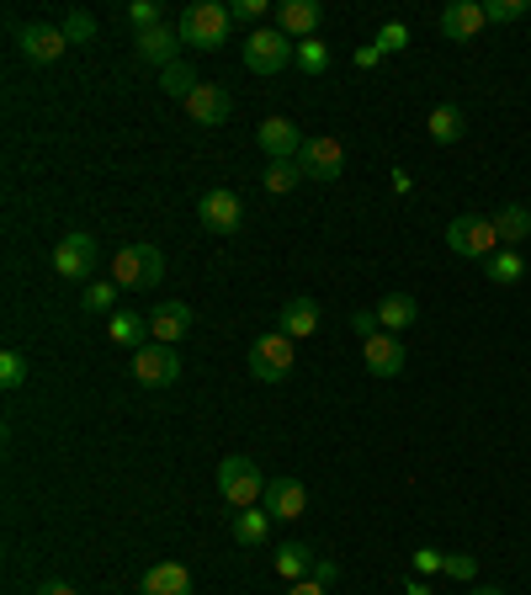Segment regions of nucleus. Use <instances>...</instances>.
I'll return each mask as SVG.
<instances>
[{
  "mask_svg": "<svg viewBox=\"0 0 531 595\" xmlns=\"http://www.w3.org/2000/svg\"><path fill=\"white\" fill-rule=\"evenodd\" d=\"M442 569L452 574V580H473V574H478V559H468V553H452Z\"/></svg>",
  "mask_w": 531,
  "mask_h": 595,
  "instance_id": "4c0bfd02",
  "label": "nucleus"
},
{
  "mask_svg": "<svg viewBox=\"0 0 531 595\" xmlns=\"http://www.w3.org/2000/svg\"><path fill=\"white\" fill-rule=\"evenodd\" d=\"M266 516H277V521H297L303 510H308V489L297 484V478H266Z\"/></svg>",
  "mask_w": 531,
  "mask_h": 595,
  "instance_id": "f8f14e48",
  "label": "nucleus"
},
{
  "mask_svg": "<svg viewBox=\"0 0 531 595\" xmlns=\"http://www.w3.org/2000/svg\"><path fill=\"white\" fill-rule=\"evenodd\" d=\"M133 43H139V60H144V64H160V69H171V64H176V48H181V32L171 28V22H160V28L139 32Z\"/></svg>",
  "mask_w": 531,
  "mask_h": 595,
  "instance_id": "6ab92c4d",
  "label": "nucleus"
},
{
  "mask_svg": "<svg viewBox=\"0 0 531 595\" xmlns=\"http://www.w3.org/2000/svg\"><path fill=\"white\" fill-rule=\"evenodd\" d=\"M484 271H489V282H500V288H516V282L527 277V261H521L516 250H495V256L484 261Z\"/></svg>",
  "mask_w": 531,
  "mask_h": 595,
  "instance_id": "cd10ccee",
  "label": "nucleus"
},
{
  "mask_svg": "<svg viewBox=\"0 0 531 595\" xmlns=\"http://www.w3.org/2000/svg\"><path fill=\"white\" fill-rule=\"evenodd\" d=\"M495 235H500V245H521L531 235V208H521V203L500 208L495 213Z\"/></svg>",
  "mask_w": 531,
  "mask_h": 595,
  "instance_id": "a878e982",
  "label": "nucleus"
},
{
  "mask_svg": "<svg viewBox=\"0 0 531 595\" xmlns=\"http://www.w3.org/2000/svg\"><path fill=\"white\" fill-rule=\"evenodd\" d=\"M261 11H266V0H235L229 6V22H256Z\"/></svg>",
  "mask_w": 531,
  "mask_h": 595,
  "instance_id": "58836bf2",
  "label": "nucleus"
},
{
  "mask_svg": "<svg viewBox=\"0 0 531 595\" xmlns=\"http://www.w3.org/2000/svg\"><path fill=\"white\" fill-rule=\"evenodd\" d=\"M473 595H505V591H495V585H484V591H473Z\"/></svg>",
  "mask_w": 531,
  "mask_h": 595,
  "instance_id": "49530a36",
  "label": "nucleus"
},
{
  "mask_svg": "<svg viewBox=\"0 0 531 595\" xmlns=\"http://www.w3.org/2000/svg\"><path fill=\"white\" fill-rule=\"evenodd\" d=\"M32 595H80V591H75V585H59V580H48V585H37Z\"/></svg>",
  "mask_w": 531,
  "mask_h": 595,
  "instance_id": "37998d69",
  "label": "nucleus"
},
{
  "mask_svg": "<svg viewBox=\"0 0 531 595\" xmlns=\"http://www.w3.org/2000/svg\"><path fill=\"white\" fill-rule=\"evenodd\" d=\"M112 282L128 288V293H154V288L165 282V256H160V245H128V250H118Z\"/></svg>",
  "mask_w": 531,
  "mask_h": 595,
  "instance_id": "f03ea898",
  "label": "nucleus"
},
{
  "mask_svg": "<svg viewBox=\"0 0 531 595\" xmlns=\"http://www.w3.org/2000/svg\"><path fill=\"white\" fill-rule=\"evenodd\" d=\"M80 303H86V314H118V282H90Z\"/></svg>",
  "mask_w": 531,
  "mask_h": 595,
  "instance_id": "2f4dec72",
  "label": "nucleus"
},
{
  "mask_svg": "<svg viewBox=\"0 0 531 595\" xmlns=\"http://www.w3.org/2000/svg\"><path fill=\"white\" fill-rule=\"evenodd\" d=\"M351 325H356V329H361V340H367V335H378V320H372V314H356Z\"/></svg>",
  "mask_w": 531,
  "mask_h": 595,
  "instance_id": "c03bdc74",
  "label": "nucleus"
},
{
  "mask_svg": "<svg viewBox=\"0 0 531 595\" xmlns=\"http://www.w3.org/2000/svg\"><path fill=\"white\" fill-rule=\"evenodd\" d=\"M197 218H203V229H213V235H235L239 224H245V208H239L235 192L213 186V192H203V203H197Z\"/></svg>",
  "mask_w": 531,
  "mask_h": 595,
  "instance_id": "1a4fd4ad",
  "label": "nucleus"
},
{
  "mask_svg": "<svg viewBox=\"0 0 531 595\" xmlns=\"http://www.w3.org/2000/svg\"><path fill=\"white\" fill-rule=\"evenodd\" d=\"M308 580H319V585H335V580H340V569L329 564V559H314V574H308Z\"/></svg>",
  "mask_w": 531,
  "mask_h": 595,
  "instance_id": "ea45409f",
  "label": "nucleus"
},
{
  "mask_svg": "<svg viewBox=\"0 0 531 595\" xmlns=\"http://www.w3.org/2000/svg\"><path fill=\"white\" fill-rule=\"evenodd\" d=\"M410 595H431V591H425V585H420V580H410Z\"/></svg>",
  "mask_w": 531,
  "mask_h": 595,
  "instance_id": "a18cd8bd",
  "label": "nucleus"
},
{
  "mask_svg": "<svg viewBox=\"0 0 531 595\" xmlns=\"http://www.w3.org/2000/svg\"><path fill=\"white\" fill-rule=\"evenodd\" d=\"M64 37H69V43H90V37H96L90 11H69V17H64Z\"/></svg>",
  "mask_w": 531,
  "mask_h": 595,
  "instance_id": "f704fd0d",
  "label": "nucleus"
},
{
  "mask_svg": "<svg viewBox=\"0 0 531 595\" xmlns=\"http://www.w3.org/2000/svg\"><path fill=\"white\" fill-rule=\"evenodd\" d=\"M288 595H329V585H319V580H297V585H288Z\"/></svg>",
  "mask_w": 531,
  "mask_h": 595,
  "instance_id": "79ce46f5",
  "label": "nucleus"
},
{
  "mask_svg": "<svg viewBox=\"0 0 531 595\" xmlns=\"http://www.w3.org/2000/svg\"><path fill=\"white\" fill-rule=\"evenodd\" d=\"M425 128H431V139H436V144H457V139L468 133V118H463V107L442 101V107L425 118Z\"/></svg>",
  "mask_w": 531,
  "mask_h": 595,
  "instance_id": "393cba45",
  "label": "nucleus"
},
{
  "mask_svg": "<svg viewBox=\"0 0 531 595\" xmlns=\"http://www.w3.org/2000/svg\"><path fill=\"white\" fill-rule=\"evenodd\" d=\"M293 60H297V43H288V32L261 28L245 37V69L250 75H282Z\"/></svg>",
  "mask_w": 531,
  "mask_h": 595,
  "instance_id": "39448f33",
  "label": "nucleus"
},
{
  "mask_svg": "<svg viewBox=\"0 0 531 595\" xmlns=\"http://www.w3.org/2000/svg\"><path fill=\"white\" fill-rule=\"evenodd\" d=\"M107 335L118 340V346H128V351H144L149 340V320L144 314H133V309H118V314H107Z\"/></svg>",
  "mask_w": 531,
  "mask_h": 595,
  "instance_id": "aec40b11",
  "label": "nucleus"
},
{
  "mask_svg": "<svg viewBox=\"0 0 531 595\" xmlns=\"http://www.w3.org/2000/svg\"><path fill=\"white\" fill-rule=\"evenodd\" d=\"M319 17H325L319 0H282V6H277V32H288V37H314Z\"/></svg>",
  "mask_w": 531,
  "mask_h": 595,
  "instance_id": "f3484780",
  "label": "nucleus"
},
{
  "mask_svg": "<svg viewBox=\"0 0 531 595\" xmlns=\"http://www.w3.org/2000/svg\"><path fill=\"white\" fill-rule=\"evenodd\" d=\"M277 574H282V580H308V574H314V548H308V542H282V548H277Z\"/></svg>",
  "mask_w": 531,
  "mask_h": 595,
  "instance_id": "b1692460",
  "label": "nucleus"
},
{
  "mask_svg": "<svg viewBox=\"0 0 531 595\" xmlns=\"http://www.w3.org/2000/svg\"><path fill=\"white\" fill-rule=\"evenodd\" d=\"M96 239L90 235H69L59 239V250H54V271L59 277H69V282H90V271H96Z\"/></svg>",
  "mask_w": 531,
  "mask_h": 595,
  "instance_id": "9b49d317",
  "label": "nucleus"
},
{
  "mask_svg": "<svg viewBox=\"0 0 531 595\" xmlns=\"http://www.w3.org/2000/svg\"><path fill=\"white\" fill-rule=\"evenodd\" d=\"M197 86H203V80H197V75L186 69V64H171V69H160V90H165V96H181V101H186V96H192Z\"/></svg>",
  "mask_w": 531,
  "mask_h": 595,
  "instance_id": "7c9ffc66",
  "label": "nucleus"
},
{
  "mask_svg": "<svg viewBox=\"0 0 531 595\" xmlns=\"http://www.w3.org/2000/svg\"><path fill=\"white\" fill-rule=\"evenodd\" d=\"M484 6H473V0H452L442 11V37H452V43H468V37H478L484 32Z\"/></svg>",
  "mask_w": 531,
  "mask_h": 595,
  "instance_id": "a211bd4d",
  "label": "nucleus"
},
{
  "mask_svg": "<svg viewBox=\"0 0 531 595\" xmlns=\"http://www.w3.org/2000/svg\"><path fill=\"white\" fill-rule=\"evenodd\" d=\"M245 367H250V378L256 383H282L288 372H293V335H256L250 340V351H245Z\"/></svg>",
  "mask_w": 531,
  "mask_h": 595,
  "instance_id": "7ed1b4c3",
  "label": "nucleus"
},
{
  "mask_svg": "<svg viewBox=\"0 0 531 595\" xmlns=\"http://www.w3.org/2000/svg\"><path fill=\"white\" fill-rule=\"evenodd\" d=\"M176 32H181V43L186 48H224L229 43V6H213V0H197V6H186L181 11V22H176Z\"/></svg>",
  "mask_w": 531,
  "mask_h": 595,
  "instance_id": "f257e3e1",
  "label": "nucleus"
},
{
  "mask_svg": "<svg viewBox=\"0 0 531 595\" xmlns=\"http://www.w3.org/2000/svg\"><path fill=\"white\" fill-rule=\"evenodd\" d=\"M314 329H319V303H314V298H288V303H282V335L303 340V335H314Z\"/></svg>",
  "mask_w": 531,
  "mask_h": 595,
  "instance_id": "4be33fe9",
  "label": "nucleus"
},
{
  "mask_svg": "<svg viewBox=\"0 0 531 595\" xmlns=\"http://www.w3.org/2000/svg\"><path fill=\"white\" fill-rule=\"evenodd\" d=\"M139 595H192V574L181 564H154V569H144Z\"/></svg>",
  "mask_w": 531,
  "mask_h": 595,
  "instance_id": "412c9836",
  "label": "nucleus"
},
{
  "mask_svg": "<svg viewBox=\"0 0 531 595\" xmlns=\"http://www.w3.org/2000/svg\"><path fill=\"white\" fill-rule=\"evenodd\" d=\"M186 112L203 122V128H218V122H229L235 101H229V90L224 86H197L192 96H186Z\"/></svg>",
  "mask_w": 531,
  "mask_h": 595,
  "instance_id": "dca6fc26",
  "label": "nucleus"
},
{
  "mask_svg": "<svg viewBox=\"0 0 531 595\" xmlns=\"http://www.w3.org/2000/svg\"><path fill=\"white\" fill-rule=\"evenodd\" d=\"M176 378H181L176 346H160V340H149L144 351H133V383H144V388H171Z\"/></svg>",
  "mask_w": 531,
  "mask_h": 595,
  "instance_id": "0eeeda50",
  "label": "nucleus"
},
{
  "mask_svg": "<svg viewBox=\"0 0 531 595\" xmlns=\"http://www.w3.org/2000/svg\"><path fill=\"white\" fill-rule=\"evenodd\" d=\"M361 361H367L372 378H399V372H404V340L388 335V329H378V335L361 340Z\"/></svg>",
  "mask_w": 531,
  "mask_h": 595,
  "instance_id": "9d476101",
  "label": "nucleus"
},
{
  "mask_svg": "<svg viewBox=\"0 0 531 595\" xmlns=\"http://www.w3.org/2000/svg\"><path fill=\"white\" fill-rule=\"evenodd\" d=\"M192 303H181V298H165V303H154L149 309V335L160 340V346H171V340H181L186 329H192Z\"/></svg>",
  "mask_w": 531,
  "mask_h": 595,
  "instance_id": "ddd939ff",
  "label": "nucleus"
},
{
  "mask_svg": "<svg viewBox=\"0 0 531 595\" xmlns=\"http://www.w3.org/2000/svg\"><path fill=\"white\" fill-rule=\"evenodd\" d=\"M64 48H69L64 28H48V22H32V28H22V54H28L32 64L64 60Z\"/></svg>",
  "mask_w": 531,
  "mask_h": 595,
  "instance_id": "2eb2a0df",
  "label": "nucleus"
},
{
  "mask_svg": "<svg viewBox=\"0 0 531 595\" xmlns=\"http://www.w3.org/2000/svg\"><path fill=\"white\" fill-rule=\"evenodd\" d=\"M527 11H531V0H489V6H484V17H489V22H500V28L521 22Z\"/></svg>",
  "mask_w": 531,
  "mask_h": 595,
  "instance_id": "473e14b6",
  "label": "nucleus"
},
{
  "mask_svg": "<svg viewBox=\"0 0 531 595\" xmlns=\"http://www.w3.org/2000/svg\"><path fill=\"white\" fill-rule=\"evenodd\" d=\"M297 171H303V181H335L340 171H346V149H340V139H329V133L308 139L303 154H297Z\"/></svg>",
  "mask_w": 531,
  "mask_h": 595,
  "instance_id": "6e6552de",
  "label": "nucleus"
},
{
  "mask_svg": "<svg viewBox=\"0 0 531 595\" xmlns=\"http://www.w3.org/2000/svg\"><path fill=\"white\" fill-rule=\"evenodd\" d=\"M446 245L452 256H468V261H489L500 250V235H495V218H478V213H463L446 224Z\"/></svg>",
  "mask_w": 531,
  "mask_h": 595,
  "instance_id": "423d86ee",
  "label": "nucleus"
},
{
  "mask_svg": "<svg viewBox=\"0 0 531 595\" xmlns=\"http://www.w3.org/2000/svg\"><path fill=\"white\" fill-rule=\"evenodd\" d=\"M256 139H261V149L271 154V160H297L303 154V133H297V122H288V118H266L261 128H256Z\"/></svg>",
  "mask_w": 531,
  "mask_h": 595,
  "instance_id": "4468645a",
  "label": "nucleus"
},
{
  "mask_svg": "<svg viewBox=\"0 0 531 595\" xmlns=\"http://www.w3.org/2000/svg\"><path fill=\"white\" fill-rule=\"evenodd\" d=\"M414 320H420V303H414L410 293H388L383 303H378V325H383L388 335H399V329H410Z\"/></svg>",
  "mask_w": 531,
  "mask_h": 595,
  "instance_id": "5701e85b",
  "label": "nucleus"
},
{
  "mask_svg": "<svg viewBox=\"0 0 531 595\" xmlns=\"http://www.w3.org/2000/svg\"><path fill=\"white\" fill-rule=\"evenodd\" d=\"M404 43H410V28H404V22H388V28L378 32V48H383V54H399Z\"/></svg>",
  "mask_w": 531,
  "mask_h": 595,
  "instance_id": "e433bc0d",
  "label": "nucleus"
},
{
  "mask_svg": "<svg viewBox=\"0 0 531 595\" xmlns=\"http://www.w3.org/2000/svg\"><path fill=\"white\" fill-rule=\"evenodd\" d=\"M266 532H271V516H266V510H239L235 516V542L239 548H261L266 542Z\"/></svg>",
  "mask_w": 531,
  "mask_h": 595,
  "instance_id": "bb28decb",
  "label": "nucleus"
},
{
  "mask_svg": "<svg viewBox=\"0 0 531 595\" xmlns=\"http://www.w3.org/2000/svg\"><path fill=\"white\" fill-rule=\"evenodd\" d=\"M128 17H133V28H139V32H149V28H160V22H165L154 0H133V6H128Z\"/></svg>",
  "mask_w": 531,
  "mask_h": 595,
  "instance_id": "c9c22d12",
  "label": "nucleus"
},
{
  "mask_svg": "<svg viewBox=\"0 0 531 595\" xmlns=\"http://www.w3.org/2000/svg\"><path fill=\"white\" fill-rule=\"evenodd\" d=\"M266 192L271 197H282V192H293L297 181H303V171H297V160H271V171H266Z\"/></svg>",
  "mask_w": 531,
  "mask_h": 595,
  "instance_id": "c85d7f7f",
  "label": "nucleus"
},
{
  "mask_svg": "<svg viewBox=\"0 0 531 595\" xmlns=\"http://www.w3.org/2000/svg\"><path fill=\"white\" fill-rule=\"evenodd\" d=\"M28 383V357L22 351H6L0 357V388H22Z\"/></svg>",
  "mask_w": 531,
  "mask_h": 595,
  "instance_id": "72a5a7b5",
  "label": "nucleus"
},
{
  "mask_svg": "<svg viewBox=\"0 0 531 595\" xmlns=\"http://www.w3.org/2000/svg\"><path fill=\"white\" fill-rule=\"evenodd\" d=\"M297 69H303V75H325L329 69V48L325 43H319V37H303V43H297Z\"/></svg>",
  "mask_w": 531,
  "mask_h": 595,
  "instance_id": "c756f323",
  "label": "nucleus"
},
{
  "mask_svg": "<svg viewBox=\"0 0 531 595\" xmlns=\"http://www.w3.org/2000/svg\"><path fill=\"white\" fill-rule=\"evenodd\" d=\"M378 60H383V48H378V43H367V48H356V64H361V69H378Z\"/></svg>",
  "mask_w": 531,
  "mask_h": 595,
  "instance_id": "a19ab883",
  "label": "nucleus"
},
{
  "mask_svg": "<svg viewBox=\"0 0 531 595\" xmlns=\"http://www.w3.org/2000/svg\"><path fill=\"white\" fill-rule=\"evenodd\" d=\"M218 495H224V500H229L235 510L261 506V500H266L261 468H256L250 457H224V463H218Z\"/></svg>",
  "mask_w": 531,
  "mask_h": 595,
  "instance_id": "20e7f679",
  "label": "nucleus"
}]
</instances>
